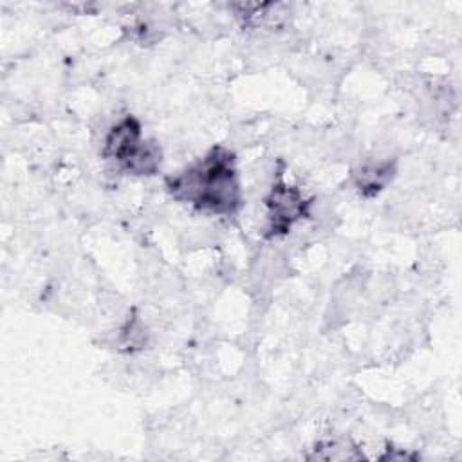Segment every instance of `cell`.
Segmentation results:
<instances>
[{
    "label": "cell",
    "mask_w": 462,
    "mask_h": 462,
    "mask_svg": "<svg viewBox=\"0 0 462 462\" xmlns=\"http://www.w3.org/2000/svg\"><path fill=\"white\" fill-rule=\"evenodd\" d=\"M166 191L208 215H235L242 206V188L235 153L215 144L202 159L166 177Z\"/></svg>",
    "instance_id": "1"
},
{
    "label": "cell",
    "mask_w": 462,
    "mask_h": 462,
    "mask_svg": "<svg viewBox=\"0 0 462 462\" xmlns=\"http://www.w3.org/2000/svg\"><path fill=\"white\" fill-rule=\"evenodd\" d=\"M265 204V238L273 240L278 236H285L291 227L305 218L310 217L312 202L307 200L298 186L287 184L282 173H276V180L269 188V193L263 199Z\"/></svg>",
    "instance_id": "2"
},
{
    "label": "cell",
    "mask_w": 462,
    "mask_h": 462,
    "mask_svg": "<svg viewBox=\"0 0 462 462\" xmlns=\"http://www.w3.org/2000/svg\"><path fill=\"white\" fill-rule=\"evenodd\" d=\"M397 175V161L393 157H370L352 170V184L359 195L370 199L379 195Z\"/></svg>",
    "instance_id": "3"
},
{
    "label": "cell",
    "mask_w": 462,
    "mask_h": 462,
    "mask_svg": "<svg viewBox=\"0 0 462 462\" xmlns=\"http://www.w3.org/2000/svg\"><path fill=\"white\" fill-rule=\"evenodd\" d=\"M141 141H143L141 123L134 116H125L106 130L103 137L101 155L103 159L116 161V164H119Z\"/></svg>",
    "instance_id": "4"
},
{
    "label": "cell",
    "mask_w": 462,
    "mask_h": 462,
    "mask_svg": "<svg viewBox=\"0 0 462 462\" xmlns=\"http://www.w3.org/2000/svg\"><path fill=\"white\" fill-rule=\"evenodd\" d=\"M162 150L155 139H143L119 164V171L134 177H152L159 173Z\"/></svg>",
    "instance_id": "5"
},
{
    "label": "cell",
    "mask_w": 462,
    "mask_h": 462,
    "mask_svg": "<svg viewBox=\"0 0 462 462\" xmlns=\"http://www.w3.org/2000/svg\"><path fill=\"white\" fill-rule=\"evenodd\" d=\"M119 346L126 352L143 350L148 341V330L139 316L128 318V321L119 330Z\"/></svg>",
    "instance_id": "6"
}]
</instances>
